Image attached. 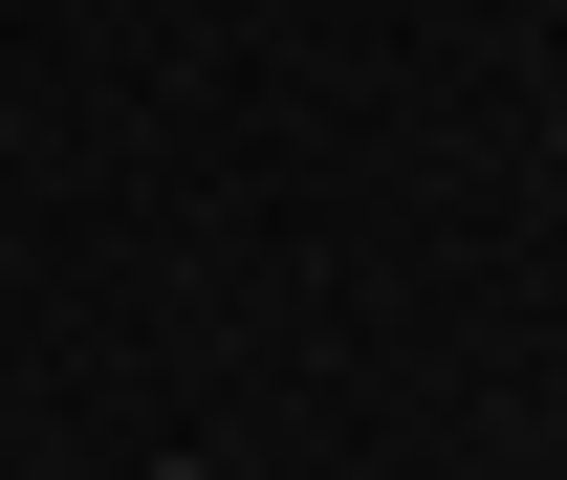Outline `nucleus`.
<instances>
[{"label":"nucleus","instance_id":"1","mask_svg":"<svg viewBox=\"0 0 567 480\" xmlns=\"http://www.w3.org/2000/svg\"><path fill=\"white\" fill-rule=\"evenodd\" d=\"M153 480H218V459H153Z\"/></svg>","mask_w":567,"mask_h":480}]
</instances>
